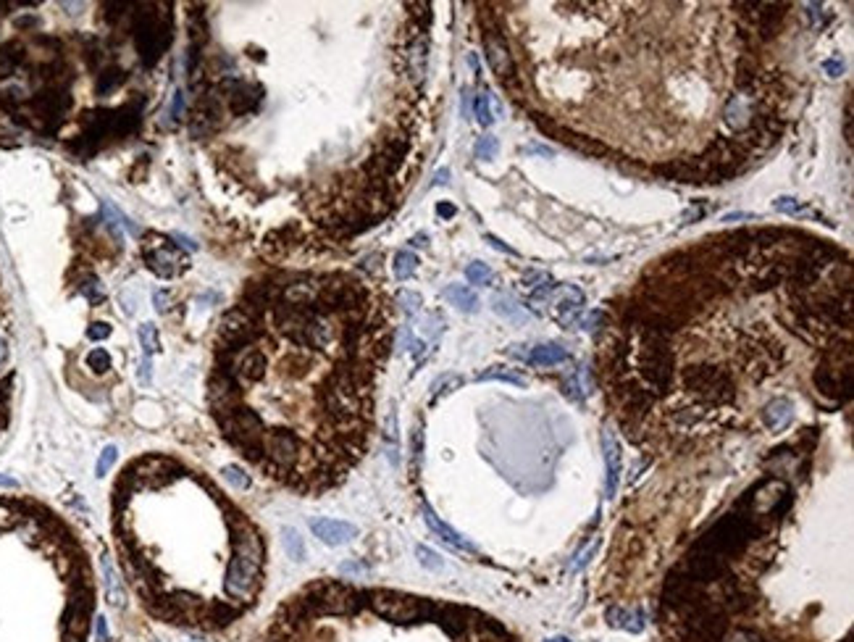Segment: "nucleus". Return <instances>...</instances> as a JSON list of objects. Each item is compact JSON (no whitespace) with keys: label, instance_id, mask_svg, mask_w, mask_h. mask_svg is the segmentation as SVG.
I'll list each match as a JSON object with an SVG mask.
<instances>
[{"label":"nucleus","instance_id":"nucleus-21","mask_svg":"<svg viewBox=\"0 0 854 642\" xmlns=\"http://www.w3.org/2000/svg\"><path fill=\"white\" fill-rule=\"evenodd\" d=\"M415 269H418V258H415L411 251H400L394 256V277H397L400 282L402 279H411L413 274H415Z\"/></svg>","mask_w":854,"mask_h":642},{"label":"nucleus","instance_id":"nucleus-22","mask_svg":"<svg viewBox=\"0 0 854 642\" xmlns=\"http://www.w3.org/2000/svg\"><path fill=\"white\" fill-rule=\"evenodd\" d=\"M465 279H468L471 284L484 287V284H492V279H494V272L489 269L487 263L474 261V263H468V269H465Z\"/></svg>","mask_w":854,"mask_h":642},{"label":"nucleus","instance_id":"nucleus-50","mask_svg":"<svg viewBox=\"0 0 854 642\" xmlns=\"http://www.w3.org/2000/svg\"><path fill=\"white\" fill-rule=\"evenodd\" d=\"M0 487H11V490H16V487H19V482H16V479H11V477H3V474H0Z\"/></svg>","mask_w":854,"mask_h":642},{"label":"nucleus","instance_id":"nucleus-27","mask_svg":"<svg viewBox=\"0 0 854 642\" xmlns=\"http://www.w3.org/2000/svg\"><path fill=\"white\" fill-rule=\"evenodd\" d=\"M415 555H418L421 566H423V568H429V571H442V568H444V561H442V558L434 553V550H429L426 545H418V547H415Z\"/></svg>","mask_w":854,"mask_h":642},{"label":"nucleus","instance_id":"nucleus-13","mask_svg":"<svg viewBox=\"0 0 854 642\" xmlns=\"http://www.w3.org/2000/svg\"><path fill=\"white\" fill-rule=\"evenodd\" d=\"M426 61H429V40L426 32H418L413 37L411 50H408V64H411V76L421 85L426 76Z\"/></svg>","mask_w":854,"mask_h":642},{"label":"nucleus","instance_id":"nucleus-31","mask_svg":"<svg viewBox=\"0 0 854 642\" xmlns=\"http://www.w3.org/2000/svg\"><path fill=\"white\" fill-rule=\"evenodd\" d=\"M116 458H119V450H116V445H108V447H106V450H103V453H100V458H98V466H95V471H98V477H106V474H108V471H111V466H113V463H116Z\"/></svg>","mask_w":854,"mask_h":642},{"label":"nucleus","instance_id":"nucleus-37","mask_svg":"<svg viewBox=\"0 0 854 642\" xmlns=\"http://www.w3.org/2000/svg\"><path fill=\"white\" fill-rule=\"evenodd\" d=\"M823 69L828 71V76H833V79H836V76L844 74V61H841V58H831V61H825V64H823Z\"/></svg>","mask_w":854,"mask_h":642},{"label":"nucleus","instance_id":"nucleus-33","mask_svg":"<svg viewBox=\"0 0 854 642\" xmlns=\"http://www.w3.org/2000/svg\"><path fill=\"white\" fill-rule=\"evenodd\" d=\"M397 303L402 305V311H405V314H415V311H418V308H421V295L418 293H411V290H400V293H397Z\"/></svg>","mask_w":854,"mask_h":642},{"label":"nucleus","instance_id":"nucleus-11","mask_svg":"<svg viewBox=\"0 0 854 642\" xmlns=\"http://www.w3.org/2000/svg\"><path fill=\"white\" fill-rule=\"evenodd\" d=\"M660 174L665 179H673V182H683V185H692V182H704V166L702 161H673V164L660 166Z\"/></svg>","mask_w":854,"mask_h":642},{"label":"nucleus","instance_id":"nucleus-53","mask_svg":"<svg viewBox=\"0 0 854 642\" xmlns=\"http://www.w3.org/2000/svg\"><path fill=\"white\" fill-rule=\"evenodd\" d=\"M844 642H852V637H846V640H844Z\"/></svg>","mask_w":854,"mask_h":642},{"label":"nucleus","instance_id":"nucleus-25","mask_svg":"<svg viewBox=\"0 0 854 642\" xmlns=\"http://www.w3.org/2000/svg\"><path fill=\"white\" fill-rule=\"evenodd\" d=\"M474 113H476V121L484 127V130H489V127L494 124V113H492V106H489L487 92H481V95L476 98V103H474Z\"/></svg>","mask_w":854,"mask_h":642},{"label":"nucleus","instance_id":"nucleus-12","mask_svg":"<svg viewBox=\"0 0 854 642\" xmlns=\"http://www.w3.org/2000/svg\"><path fill=\"white\" fill-rule=\"evenodd\" d=\"M568 361V350L557 345V342H544V345H536L526 353V363L531 366H557V363H565Z\"/></svg>","mask_w":854,"mask_h":642},{"label":"nucleus","instance_id":"nucleus-6","mask_svg":"<svg viewBox=\"0 0 854 642\" xmlns=\"http://www.w3.org/2000/svg\"><path fill=\"white\" fill-rule=\"evenodd\" d=\"M484 50H487V61L492 66V71L502 79V82H508L513 76L518 74L515 71V64H513V55H510V48L505 43V37L497 32V29H487L484 32Z\"/></svg>","mask_w":854,"mask_h":642},{"label":"nucleus","instance_id":"nucleus-41","mask_svg":"<svg viewBox=\"0 0 854 642\" xmlns=\"http://www.w3.org/2000/svg\"><path fill=\"white\" fill-rule=\"evenodd\" d=\"M182 111H184V95H182V90H179V92L173 95L171 116H173V119H182Z\"/></svg>","mask_w":854,"mask_h":642},{"label":"nucleus","instance_id":"nucleus-47","mask_svg":"<svg viewBox=\"0 0 854 642\" xmlns=\"http://www.w3.org/2000/svg\"><path fill=\"white\" fill-rule=\"evenodd\" d=\"M436 214H439L442 218H453L455 216V206H450V203H439V206H436Z\"/></svg>","mask_w":854,"mask_h":642},{"label":"nucleus","instance_id":"nucleus-30","mask_svg":"<svg viewBox=\"0 0 854 642\" xmlns=\"http://www.w3.org/2000/svg\"><path fill=\"white\" fill-rule=\"evenodd\" d=\"M773 208H776V211H781V214H786V216H797V214H799L802 208V200L799 197H791V195H781L778 200H776V203H773Z\"/></svg>","mask_w":854,"mask_h":642},{"label":"nucleus","instance_id":"nucleus-51","mask_svg":"<svg viewBox=\"0 0 854 642\" xmlns=\"http://www.w3.org/2000/svg\"><path fill=\"white\" fill-rule=\"evenodd\" d=\"M426 239H429V237H426V235H415V237H413L411 242H413V245H415V248H426V245H429V242H426Z\"/></svg>","mask_w":854,"mask_h":642},{"label":"nucleus","instance_id":"nucleus-10","mask_svg":"<svg viewBox=\"0 0 854 642\" xmlns=\"http://www.w3.org/2000/svg\"><path fill=\"white\" fill-rule=\"evenodd\" d=\"M423 519H426V524H429V529H432L434 534H436V537H439V540H444V543L447 545H453V547H460V550H468V553H476V545L474 543H468V540H465L463 534L460 532H455L453 526H450V524H444L442 519H439V516H436V513L432 511V508H429V505H426V503H423Z\"/></svg>","mask_w":854,"mask_h":642},{"label":"nucleus","instance_id":"nucleus-49","mask_svg":"<svg viewBox=\"0 0 854 642\" xmlns=\"http://www.w3.org/2000/svg\"><path fill=\"white\" fill-rule=\"evenodd\" d=\"M6 361H8V345H6V340L0 337V369L6 366Z\"/></svg>","mask_w":854,"mask_h":642},{"label":"nucleus","instance_id":"nucleus-17","mask_svg":"<svg viewBox=\"0 0 854 642\" xmlns=\"http://www.w3.org/2000/svg\"><path fill=\"white\" fill-rule=\"evenodd\" d=\"M607 621L613 627H620L626 631H641L644 629V616L639 610H620V608H610L607 610Z\"/></svg>","mask_w":854,"mask_h":642},{"label":"nucleus","instance_id":"nucleus-39","mask_svg":"<svg viewBox=\"0 0 854 642\" xmlns=\"http://www.w3.org/2000/svg\"><path fill=\"white\" fill-rule=\"evenodd\" d=\"M592 553H595V545H586L584 550L576 555L574 564H571V571H578V568H581V566L586 564V561H589V555H592Z\"/></svg>","mask_w":854,"mask_h":642},{"label":"nucleus","instance_id":"nucleus-3","mask_svg":"<svg viewBox=\"0 0 854 642\" xmlns=\"http://www.w3.org/2000/svg\"><path fill=\"white\" fill-rule=\"evenodd\" d=\"M683 387L692 392L704 408H720V405L734 403L736 398V382L720 366L713 363H694L683 369Z\"/></svg>","mask_w":854,"mask_h":642},{"label":"nucleus","instance_id":"nucleus-28","mask_svg":"<svg viewBox=\"0 0 854 642\" xmlns=\"http://www.w3.org/2000/svg\"><path fill=\"white\" fill-rule=\"evenodd\" d=\"M221 474H224V479H227L232 487H237V490H248L250 487V477L239 466H224Z\"/></svg>","mask_w":854,"mask_h":642},{"label":"nucleus","instance_id":"nucleus-44","mask_svg":"<svg viewBox=\"0 0 854 642\" xmlns=\"http://www.w3.org/2000/svg\"><path fill=\"white\" fill-rule=\"evenodd\" d=\"M152 303H155L158 311H166V308H169V295L161 293V290H155V293H152Z\"/></svg>","mask_w":854,"mask_h":642},{"label":"nucleus","instance_id":"nucleus-35","mask_svg":"<svg viewBox=\"0 0 854 642\" xmlns=\"http://www.w3.org/2000/svg\"><path fill=\"white\" fill-rule=\"evenodd\" d=\"M79 290H82V293H85L87 298H90V303H100V300L106 298V293H103L100 282H95V279H92V282H85L82 287H79Z\"/></svg>","mask_w":854,"mask_h":642},{"label":"nucleus","instance_id":"nucleus-20","mask_svg":"<svg viewBox=\"0 0 854 642\" xmlns=\"http://www.w3.org/2000/svg\"><path fill=\"white\" fill-rule=\"evenodd\" d=\"M281 540H284L287 555H290L292 561H305V543H303V537L297 534V529L284 526V529H281Z\"/></svg>","mask_w":854,"mask_h":642},{"label":"nucleus","instance_id":"nucleus-8","mask_svg":"<svg viewBox=\"0 0 854 642\" xmlns=\"http://www.w3.org/2000/svg\"><path fill=\"white\" fill-rule=\"evenodd\" d=\"M311 532L321 540L324 545H347L350 540L357 537V526L350 522H336V519H313L311 522Z\"/></svg>","mask_w":854,"mask_h":642},{"label":"nucleus","instance_id":"nucleus-19","mask_svg":"<svg viewBox=\"0 0 854 642\" xmlns=\"http://www.w3.org/2000/svg\"><path fill=\"white\" fill-rule=\"evenodd\" d=\"M492 308H494V314L505 316L508 321H523V319H526V314H523V305H518L513 298H510V295H505V293H499V295H494V298H492Z\"/></svg>","mask_w":854,"mask_h":642},{"label":"nucleus","instance_id":"nucleus-38","mask_svg":"<svg viewBox=\"0 0 854 642\" xmlns=\"http://www.w3.org/2000/svg\"><path fill=\"white\" fill-rule=\"evenodd\" d=\"M421 450H423V432L421 429H415V435H413V463L418 466V461H421Z\"/></svg>","mask_w":854,"mask_h":642},{"label":"nucleus","instance_id":"nucleus-26","mask_svg":"<svg viewBox=\"0 0 854 642\" xmlns=\"http://www.w3.org/2000/svg\"><path fill=\"white\" fill-rule=\"evenodd\" d=\"M497 151H499L497 137H492V134L478 137V142H476V158H478V161H494Z\"/></svg>","mask_w":854,"mask_h":642},{"label":"nucleus","instance_id":"nucleus-43","mask_svg":"<svg viewBox=\"0 0 854 642\" xmlns=\"http://www.w3.org/2000/svg\"><path fill=\"white\" fill-rule=\"evenodd\" d=\"M487 242H489V245H492V248H497V251L508 253V256H515V251H513V248H510V245H505V242H502V239H497V237H494V235H487Z\"/></svg>","mask_w":854,"mask_h":642},{"label":"nucleus","instance_id":"nucleus-4","mask_svg":"<svg viewBox=\"0 0 854 642\" xmlns=\"http://www.w3.org/2000/svg\"><path fill=\"white\" fill-rule=\"evenodd\" d=\"M366 603L376 610L381 619L394 621V624H415V621L436 619V610H439V606H434L432 600L413 598V595H402V592H390V589L368 592Z\"/></svg>","mask_w":854,"mask_h":642},{"label":"nucleus","instance_id":"nucleus-42","mask_svg":"<svg viewBox=\"0 0 854 642\" xmlns=\"http://www.w3.org/2000/svg\"><path fill=\"white\" fill-rule=\"evenodd\" d=\"M804 8H807V16H810V22H812V24L820 22V16H823V6H820V3H807Z\"/></svg>","mask_w":854,"mask_h":642},{"label":"nucleus","instance_id":"nucleus-34","mask_svg":"<svg viewBox=\"0 0 854 642\" xmlns=\"http://www.w3.org/2000/svg\"><path fill=\"white\" fill-rule=\"evenodd\" d=\"M578 324H581V329H586V332H597V329L605 324V314H602V311H589L586 316H581Z\"/></svg>","mask_w":854,"mask_h":642},{"label":"nucleus","instance_id":"nucleus-5","mask_svg":"<svg viewBox=\"0 0 854 642\" xmlns=\"http://www.w3.org/2000/svg\"><path fill=\"white\" fill-rule=\"evenodd\" d=\"M145 261L150 266L152 272L158 274L161 279H171L173 274L184 269L187 266V258L182 256L179 248H173L169 239H163L158 245H150V248H145Z\"/></svg>","mask_w":854,"mask_h":642},{"label":"nucleus","instance_id":"nucleus-46","mask_svg":"<svg viewBox=\"0 0 854 642\" xmlns=\"http://www.w3.org/2000/svg\"><path fill=\"white\" fill-rule=\"evenodd\" d=\"M95 631H98V642H108V629H106V619H103V616H98V627H95Z\"/></svg>","mask_w":854,"mask_h":642},{"label":"nucleus","instance_id":"nucleus-16","mask_svg":"<svg viewBox=\"0 0 854 642\" xmlns=\"http://www.w3.org/2000/svg\"><path fill=\"white\" fill-rule=\"evenodd\" d=\"M560 134H562L560 140L565 142V145L576 148L578 153H586V155H607V145H602V142L592 140V137H584V134H574V132H562V130H560Z\"/></svg>","mask_w":854,"mask_h":642},{"label":"nucleus","instance_id":"nucleus-23","mask_svg":"<svg viewBox=\"0 0 854 642\" xmlns=\"http://www.w3.org/2000/svg\"><path fill=\"white\" fill-rule=\"evenodd\" d=\"M137 335H140V345H142V350H145V356H148V358H150L152 353H158V348H161V337H158V329L152 327L150 321H148V324H142Z\"/></svg>","mask_w":854,"mask_h":642},{"label":"nucleus","instance_id":"nucleus-24","mask_svg":"<svg viewBox=\"0 0 854 642\" xmlns=\"http://www.w3.org/2000/svg\"><path fill=\"white\" fill-rule=\"evenodd\" d=\"M124 82V71L121 69H106L103 74L98 76V95H108Z\"/></svg>","mask_w":854,"mask_h":642},{"label":"nucleus","instance_id":"nucleus-48","mask_svg":"<svg viewBox=\"0 0 854 642\" xmlns=\"http://www.w3.org/2000/svg\"><path fill=\"white\" fill-rule=\"evenodd\" d=\"M447 182H450V172H447V169H439L436 176H434V185H447Z\"/></svg>","mask_w":854,"mask_h":642},{"label":"nucleus","instance_id":"nucleus-14","mask_svg":"<svg viewBox=\"0 0 854 642\" xmlns=\"http://www.w3.org/2000/svg\"><path fill=\"white\" fill-rule=\"evenodd\" d=\"M444 298H447L457 311H463V314H476L478 311V295L474 293L471 287H465V284H450V287L444 290Z\"/></svg>","mask_w":854,"mask_h":642},{"label":"nucleus","instance_id":"nucleus-40","mask_svg":"<svg viewBox=\"0 0 854 642\" xmlns=\"http://www.w3.org/2000/svg\"><path fill=\"white\" fill-rule=\"evenodd\" d=\"M755 214H744V211H736V214H725L720 221L723 224H736V221H755Z\"/></svg>","mask_w":854,"mask_h":642},{"label":"nucleus","instance_id":"nucleus-52","mask_svg":"<svg viewBox=\"0 0 854 642\" xmlns=\"http://www.w3.org/2000/svg\"><path fill=\"white\" fill-rule=\"evenodd\" d=\"M547 642H571V640H568V637H552V640H547Z\"/></svg>","mask_w":854,"mask_h":642},{"label":"nucleus","instance_id":"nucleus-9","mask_svg":"<svg viewBox=\"0 0 854 642\" xmlns=\"http://www.w3.org/2000/svg\"><path fill=\"white\" fill-rule=\"evenodd\" d=\"M762 424L768 426L770 432H783L786 426L794 421V403L789 398H773L770 403L762 405Z\"/></svg>","mask_w":854,"mask_h":642},{"label":"nucleus","instance_id":"nucleus-15","mask_svg":"<svg viewBox=\"0 0 854 642\" xmlns=\"http://www.w3.org/2000/svg\"><path fill=\"white\" fill-rule=\"evenodd\" d=\"M100 568H103V579H106V595H108V603L111 606H116V608H121L124 600H127V595H124V587H121L119 574H116V568L111 564V558H103V561H100Z\"/></svg>","mask_w":854,"mask_h":642},{"label":"nucleus","instance_id":"nucleus-29","mask_svg":"<svg viewBox=\"0 0 854 642\" xmlns=\"http://www.w3.org/2000/svg\"><path fill=\"white\" fill-rule=\"evenodd\" d=\"M87 366H90L92 371H100V374H103V371H108L111 369L108 350H103V348L90 350V356H87Z\"/></svg>","mask_w":854,"mask_h":642},{"label":"nucleus","instance_id":"nucleus-32","mask_svg":"<svg viewBox=\"0 0 854 642\" xmlns=\"http://www.w3.org/2000/svg\"><path fill=\"white\" fill-rule=\"evenodd\" d=\"M460 384H463V379H460V377H453V374H447V377H442V379H436L432 384V395L434 398H439V395H447V392H453L455 387H460Z\"/></svg>","mask_w":854,"mask_h":642},{"label":"nucleus","instance_id":"nucleus-1","mask_svg":"<svg viewBox=\"0 0 854 642\" xmlns=\"http://www.w3.org/2000/svg\"><path fill=\"white\" fill-rule=\"evenodd\" d=\"M263 540L248 522H237L234 532V553L227 564L224 574V592L229 600L250 603L260 587V571H263Z\"/></svg>","mask_w":854,"mask_h":642},{"label":"nucleus","instance_id":"nucleus-18","mask_svg":"<svg viewBox=\"0 0 854 642\" xmlns=\"http://www.w3.org/2000/svg\"><path fill=\"white\" fill-rule=\"evenodd\" d=\"M478 382H489V379H497V382H508V384H515V387H526V377L520 374L518 369H510V366H492V369L481 371L476 377Z\"/></svg>","mask_w":854,"mask_h":642},{"label":"nucleus","instance_id":"nucleus-36","mask_svg":"<svg viewBox=\"0 0 854 642\" xmlns=\"http://www.w3.org/2000/svg\"><path fill=\"white\" fill-rule=\"evenodd\" d=\"M111 335V327L108 324H103V321H98V324H90V329H87V337L90 340H106Z\"/></svg>","mask_w":854,"mask_h":642},{"label":"nucleus","instance_id":"nucleus-45","mask_svg":"<svg viewBox=\"0 0 854 642\" xmlns=\"http://www.w3.org/2000/svg\"><path fill=\"white\" fill-rule=\"evenodd\" d=\"M137 377H140L142 384H148V382H150V358H148V356H145V361L140 363V371H137Z\"/></svg>","mask_w":854,"mask_h":642},{"label":"nucleus","instance_id":"nucleus-7","mask_svg":"<svg viewBox=\"0 0 854 642\" xmlns=\"http://www.w3.org/2000/svg\"><path fill=\"white\" fill-rule=\"evenodd\" d=\"M602 450H605V495L613 501L620 487V471H623V458H620V445L613 432L602 435Z\"/></svg>","mask_w":854,"mask_h":642},{"label":"nucleus","instance_id":"nucleus-2","mask_svg":"<svg viewBox=\"0 0 854 642\" xmlns=\"http://www.w3.org/2000/svg\"><path fill=\"white\" fill-rule=\"evenodd\" d=\"M755 537H757L755 513L736 508L734 513H725L715 526H710V532L699 537L697 547H702L707 553H715L720 555L723 561H728L734 555L744 553Z\"/></svg>","mask_w":854,"mask_h":642}]
</instances>
